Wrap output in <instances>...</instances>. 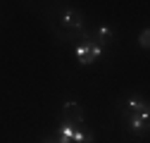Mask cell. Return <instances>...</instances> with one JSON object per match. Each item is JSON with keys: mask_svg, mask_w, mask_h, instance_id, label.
<instances>
[{"mask_svg": "<svg viewBox=\"0 0 150 143\" xmlns=\"http://www.w3.org/2000/svg\"><path fill=\"white\" fill-rule=\"evenodd\" d=\"M103 52H105V48L93 38L91 33H83V36H81V43L76 45V50H74V55H76L79 64L86 67V64H93L96 60H100Z\"/></svg>", "mask_w": 150, "mask_h": 143, "instance_id": "6da1fadb", "label": "cell"}, {"mask_svg": "<svg viewBox=\"0 0 150 143\" xmlns=\"http://www.w3.org/2000/svg\"><path fill=\"white\" fill-rule=\"evenodd\" d=\"M60 26L67 31H81L83 29V14L79 10H71V7L62 10L60 12Z\"/></svg>", "mask_w": 150, "mask_h": 143, "instance_id": "7a4b0ae2", "label": "cell"}, {"mask_svg": "<svg viewBox=\"0 0 150 143\" xmlns=\"http://www.w3.org/2000/svg\"><path fill=\"white\" fill-rule=\"evenodd\" d=\"M62 119L64 124H83V110L76 100H67L62 105Z\"/></svg>", "mask_w": 150, "mask_h": 143, "instance_id": "3957f363", "label": "cell"}, {"mask_svg": "<svg viewBox=\"0 0 150 143\" xmlns=\"http://www.w3.org/2000/svg\"><path fill=\"white\" fill-rule=\"evenodd\" d=\"M150 124V112H131L129 115V129L134 134H145Z\"/></svg>", "mask_w": 150, "mask_h": 143, "instance_id": "277c9868", "label": "cell"}, {"mask_svg": "<svg viewBox=\"0 0 150 143\" xmlns=\"http://www.w3.org/2000/svg\"><path fill=\"white\" fill-rule=\"evenodd\" d=\"M91 36H93V38H96V41H98V43L105 48V45H110V43H112V38H115V31H112L107 24H100V26H98L96 31H93Z\"/></svg>", "mask_w": 150, "mask_h": 143, "instance_id": "5b68a950", "label": "cell"}, {"mask_svg": "<svg viewBox=\"0 0 150 143\" xmlns=\"http://www.w3.org/2000/svg\"><path fill=\"white\" fill-rule=\"evenodd\" d=\"M74 143H93V131L86 129L83 124H76L74 127V136H71Z\"/></svg>", "mask_w": 150, "mask_h": 143, "instance_id": "8992f818", "label": "cell"}, {"mask_svg": "<svg viewBox=\"0 0 150 143\" xmlns=\"http://www.w3.org/2000/svg\"><path fill=\"white\" fill-rule=\"evenodd\" d=\"M131 112H150V107L141 96H134V98H129V115Z\"/></svg>", "mask_w": 150, "mask_h": 143, "instance_id": "52a82bcc", "label": "cell"}, {"mask_svg": "<svg viewBox=\"0 0 150 143\" xmlns=\"http://www.w3.org/2000/svg\"><path fill=\"white\" fill-rule=\"evenodd\" d=\"M74 127H76V124H62V127L57 129V143H71Z\"/></svg>", "mask_w": 150, "mask_h": 143, "instance_id": "ba28073f", "label": "cell"}, {"mask_svg": "<svg viewBox=\"0 0 150 143\" xmlns=\"http://www.w3.org/2000/svg\"><path fill=\"white\" fill-rule=\"evenodd\" d=\"M138 43H141V48H143V50H148V45H150V29H143V31H141Z\"/></svg>", "mask_w": 150, "mask_h": 143, "instance_id": "9c48e42d", "label": "cell"}]
</instances>
